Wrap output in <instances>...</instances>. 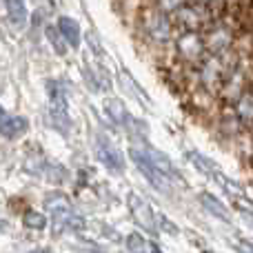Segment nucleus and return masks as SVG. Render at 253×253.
Wrapping results in <instances>:
<instances>
[{"instance_id": "1a4fd4ad", "label": "nucleus", "mask_w": 253, "mask_h": 253, "mask_svg": "<svg viewBox=\"0 0 253 253\" xmlns=\"http://www.w3.org/2000/svg\"><path fill=\"white\" fill-rule=\"evenodd\" d=\"M178 49L182 51V56H187V58H196L198 53H200L202 49H205V44L200 42V38H198L196 34H187V36H182V38H180Z\"/></svg>"}, {"instance_id": "9b49d317", "label": "nucleus", "mask_w": 253, "mask_h": 253, "mask_svg": "<svg viewBox=\"0 0 253 253\" xmlns=\"http://www.w3.org/2000/svg\"><path fill=\"white\" fill-rule=\"evenodd\" d=\"M126 249L129 251H158L160 247L153 245V242H144L142 236H138V233H131L129 238H126Z\"/></svg>"}, {"instance_id": "dca6fc26", "label": "nucleus", "mask_w": 253, "mask_h": 253, "mask_svg": "<svg viewBox=\"0 0 253 253\" xmlns=\"http://www.w3.org/2000/svg\"><path fill=\"white\" fill-rule=\"evenodd\" d=\"M180 4H182V0H160V7L167 9V11H173V9H178Z\"/></svg>"}, {"instance_id": "f257e3e1", "label": "nucleus", "mask_w": 253, "mask_h": 253, "mask_svg": "<svg viewBox=\"0 0 253 253\" xmlns=\"http://www.w3.org/2000/svg\"><path fill=\"white\" fill-rule=\"evenodd\" d=\"M129 153H131V158H133V162L138 165V169L147 175V180L158 189V191H160V193H169L171 191V187H169V184H171V175L165 173V171H160V169H156V167H153L151 162L142 156L140 147H131Z\"/></svg>"}, {"instance_id": "a211bd4d", "label": "nucleus", "mask_w": 253, "mask_h": 253, "mask_svg": "<svg viewBox=\"0 0 253 253\" xmlns=\"http://www.w3.org/2000/svg\"><path fill=\"white\" fill-rule=\"evenodd\" d=\"M242 218H245V222L253 229V213H247V211H242Z\"/></svg>"}, {"instance_id": "f03ea898", "label": "nucleus", "mask_w": 253, "mask_h": 253, "mask_svg": "<svg viewBox=\"0 0 253 253\" xmlns=\"http://www.w3.org/2000/svg\"><path fill=\"white\" fill-rule=\"evenodd\" d=\"M96 156H98V160L105 167H109L111 171L125 169V160H123V156H120L118 147H116L105 133H100V131L96 133Z\"/></svg>"}, {"instance_id": "20e7f679", "label": "nucleus", "mask_w": 253, "mask_h": 253, "mask_svg": "<svg viewBox=\"0 0 253 253\" xmlns=\"http://www.w3.org/2000/svg\"><path fill=\"white\" fill-rule=\"evenodd\" d=\"M49 107H51V116L56 120V125H67V98L65 93L56 89V83H49Z\"/></svg>"}, {"instance_id": "2eb2a0df", "label": "nucleus", "mask_w": 253, "mask_h": 253, "mask_svg": "<svg viewBox=\"0 0 253 253\" xmlns=\"http://www.w3.org/2000/svg\"><path fill=\"white\" fill-rule=\"evenodd\" d=\"M58 34H60V31H58L56 27H47V36H49V40H51V44H53V49H56V53L65 56V53H67V47L62 44V40L58 38Z\"/></svg>"}, {"instance_id": "ddd939ff", "label": "nucleus", "mask_w": 253, "mask_h": 253, "mask_svg": "<svg viewBox=\"0 0 253 253\" xmlns=\"http://www.w3.org/2000/svg\"><path fill=\"white\" fill-rule=\"evenodd\" d=\"M238 116L242 120H253V93H245L238 100Z\"/></svg>"}, {"instance_id": "39448f33", "label": "nucleus", "mask_w": 253, "mask_h": 253, "mask_svg": "<svg viewBox=\"0 0 253 253\" xmlns=\"http://www.w3.org/2000/svg\"><path fill=\"white\" fill-rule=\"evenodd\" d=\"M58 31L60 36L71 44V47H80V25L69 16L58 18Z\"/></svg>"}, {"instance_id": "6e6552de", "label": "nucleus", "mask_w": 253, "mask_h": 253, "mask_svg": "<svg viewBox=\"0 0 253 253\" xmlns=\"http://www.w3.org/2000/svg\"><path fill=\"white\" fill-rule=\"evenodd\" d=\"M200 202H202V207H205L207 211H211L213 215L222 218L224 222H229V220H231V213H229V209H227V207H224L220 200H215L211 193H202V196H200Z\"/></svg>"}, {"instance_id": "4468645a", "label": "nucleus", "mask_w": 253, "mask_h": 253, "mask_svg": "<svg viewBox=\"0 0 253 253\" xmlns=\"http://www.w3.org/2000/svg\"><path fill=\"white\" fill-rule=\"evenodd\" d=\"M44 224H47V218H44L42 213H38V211H27V213H25V227H29V229H44Z\"/></svg>"}, {"instance_id": "7ed1b4c3", "label": "nucleus", "mask_w": 253, "mask_h": 253, "mask_svg": "<svg viewBox=\"0 0 253 253\" xmlns=\"http://www.w3.org/2000/svg\"><path fill=\"white\" fill-rule=\"evenodd\" d=\"M129 209L133 213V220L147 231H156V213H153L151 205L138 193H129Z\"/></svg>"}, {"instance_id": "423d86ee", "label": "nucleus", "mask_w": 253, "mask_h": 253, "mask_svg": "<svg viewBox=\"0 0 253 253\" xmlns=\"http://www.w3.org/2000/svg\"><path fill=\"white\" fill-rule=\"evenodd\" d=\"M27 118H22V116H9V118H2L0 120V133H2V138H18V135H22L27 131Z\"/></svg>"}, {"instance_id": "0eeeda50", "label": "nucleus", "mask_w": 253, "mask_h": 253, "mask_svg": "<svg viewBox=\"0 0 253 253\" xmlns=\"http://www.w3.org/2000/svg\"><path fill=\"white\" fill-rule=\"evenodd\" d=\"M105 111L109 114V118L114 120V123H118V125H123V123L129 120V111H126L123 100H118V98H107L105 100Z\"/></svg>"}, {"instance_id": "6ab92c4d", "label": "nucleus", "mask_w": 253, "mask_h": 253, "mask_svg": "<svg viewBox=\"0 0 253 253\" xmlns=\"http://www.w3.org/2000/svg\"><path fill=\"white\" fill-rule=\"evenodd\" d=\"M4 118V109H2V107H0V120H2Z\"/></svg>"}, {"instance_id": "9d476101", "label": "nucleus", "mask_w": 253, "mask_h": 253, "mask_svg": "<svg viewBox=\"0 0 253 253\" xmlns=\"http://www.w3.org/2000/svg\"><path fill=\"white\" fill-rule=\"evenodd\" d=\"M7 2V13H9V18H11L13 22H25V18H27V7H25V2L22 0H4Z\"/></svg>"}, {"instance_id": "f3484780", "label": "nucleus", "mask_w": 253, "mask_h": 253, "mask_svg": "<svg viewBox=\"0 0 253 253\" xmlns=\"http://www.w3.org/2000/svg\"><path fill=\"white\" fill-rule=\"evenodd\" d=\"M189 158H191V160H196V162H200V165H207V160H202V156H198V153H191ZM198 169H200V171H209V173H215L211 167H198Z\"/></svg>"}, {"instance_id": "f8f14e48", "label": "nucleus", "mask_w": 253, "mask_h": 253, "mask_svg": "<svg viewBox=\"0 0 253 253\" xmlns=\"http://www.w3.org/2000/svg\"><path fill=\"white\" fill-rule=\"evenodd\" d=\"M44 202H47V209L53 211V213H60V211L69 209V205H67V198L60 196V193H49V196L44 198Z\"/></svg>"}]
</instances>
